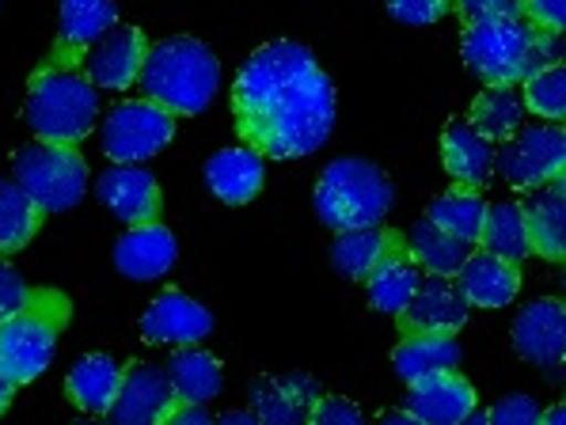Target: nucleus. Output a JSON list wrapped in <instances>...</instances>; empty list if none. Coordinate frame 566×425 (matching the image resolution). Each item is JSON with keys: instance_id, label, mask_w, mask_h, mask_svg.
Masks as SVG:
<instances>
[{"instance_id": "f257e3e1", "label": "nucleus", "mask_w": 566, "mask_h": 425, "mask_svg": "<svg viewBox=\"0 0 566 425\" xmlns=\"http://www.w3.org/2000/svg\"><path fill=\"white\" fill-rule=\"evenodd\" d=\"M232 115L251 152L301 160L324 149L335 129V84L301 42H266L232 84Z\"/></svg>"}, {"instance_id": "f03ea898", "label": "nucleus", "mask_w": 566, "mask_h": 425, "mask_svg": "<svg viewBox=\"0 0 566 425\" xmlns=\"http://www.w3.org/2000/svg\"><path fill=\"white\" fill-rule=\"evenodd\" d=\"M221 84V61L206 42L176 34V39L156 42L145 57V68L137 76L142 99L156 103L171 118H195L202 115Z\"/></svg>"}, {"instance_id": "7ed1b4c3", "label": "nucleus", "mask_w": 566, "mask_h": 425, "mask_svg": "<svg viewBox=\"0 0 566 425\" xmlns=\"http://www.w3.org/2000/svg\"><path fill=\"white\" fill-rule=\"evenodd\" d=\"M391 202H396V187L373 160L343 156L319 171L316 213L327 229H335V236L338 232L385 229Z\"/></svg>"}, {"instance_id": "20e7f679", "label": "nucleus", "mask_w": 566, "mask_h": 425, "mask_svg": "<svg viewBox=\"0 0 566 425\" xmlns=\"http://www.w3.org/2000/svg\"><path fill=\"white\" fill-rule=\"evenodd\" d=\"M95 118H99V92H95L81 73L42 65L39 73L31 76L28 103H23V121L31 126L34 141L76 149V145L92 134Z\"/></svg>"}, {"instance_id": "39448f33", "label": "nucleus", "mask_w": 566, "mask_h": 425, "mask_svg": "<svg viewBox=\"0 0 566 425\" xmlns=\"http://www.w3.org/2000/svg\"><path fill=\"white\" fill-rule=\"evenodd\" d=\"M73 319V304L61 289H31L28 304L0 323V372L15 387L42 376L57 350V338Z\"/></svg>"}, {"instance_id": "423d86ee", "label": "nucleus", "mask_w": 566, "mask_h": 425, "mask_svg": "<svg viewBox=\"0 0 566 425\" xmlns=\"http://www.w3.org/2000/svg\"><path fill=\"white\" fill-rule=\"evenodd\" d=\"M460 57L483 88H521L533 76V28L525 20H472L460 34Z\"/></svg>"}, {"instance_id": "0eeeda50", "label": "nucleus", "mask_w": 566, "mask_h": 425, "mask_svg": "<svg viewBox=\"0 0 566 425\" xmlns=\"http://www.w3.org/2000/svg\"><path fill=\"white\" fill-rule=\"evenodd\" d=\"M12 182L42 213H65L81 205L84 190H88V163H84L81 152L65 149V145L31 141L15 152Z\"/></svg>"}, {"instance_id": "6e6552de", "label": "nucleus", "mask_w": 566, "mask_h": 425, "mask_svg": "<svg viewBox=\"0 0 566 425\" xmlns=\"http://www.w3.org/2000/svg\"><path fill=\"white\" fill-rule=\"evenodd\" d=\"M176 137V118L149 99H122L103 121V152L122 168L153 160Z\"/></svg>"}, {"instance_id": "1a4fd4ad", "label": "nucleus", "mask_w": 566, "mask_h": 425, "mask_svg": "<svg viewBox=\"0 0 566 425\" xmlns=\"http://www.w3.org/2000/svg\"><path fill=\"white\" fill-rule=\"evenodd\" d=\"M566 134L563 126H521L502 149H494V171L513 190H536L563 179Z\"/></svg>"}, {"instance_id": "9d476101", "label": "nucleus", "mask_w": 566, "mask_h": 425, "mask_svg": "<svg viewBox=\"0 0 566 425\" xmlns=\"http://www.w3.org/2000/svg\"><path fill=\"white\" fill-rule=\"evenodd\" d=\"M513 350L517 358L536 364L552 384L563 380L566 358V308L555 297H539L517 311L513 319Z\"/></svg>"}, {"instance_id": "9b49d317", "label": "nucleus", "mask_w": 566, "mask_h": 425, "mask_svg": "<svg viewBox=\"0 0 566 425\" xmlns=\"http://www.w3.org/2000/svg\"><path fill=\"white\" fill-rule=\"evenodd\" d=\"M176 403L179 399L171 392L168 372L149 361H129L122 364L118 395L103 418L107 425H160L176 411Z\"/></svg>"}, {"instance_id": "f8f14e48", "label": "nucleus", "mask_w": 566, "mask_h": 425, "mask_svg": "<svg viewBox=\"0 0 566 425\" xmlns=\"http://www.w3.org/2000/svg\"><path fill=\"white\" fill-rule=\"evenodd\" d=\"M118 28V8L115 4H81L69 0L57 8V46L50 50V57L42 61L46 68H65V73H81L84 57L99 39H107Z\"/></svg>"}, {"instance_id": "ddd939ff", "label": "nucleus", "mask_w": 566, "mask_h": 425, "mask_svg": "<svg viewBox=\"0 0 566 425\" xmlns=\"http://www.w3.org/2000/svg\"><path fill=\"white\" fill-rule=\"evenodd\" d=\"M149 39H145L142 28H118L99 39L88 50L81 65V76L92 84V88H107V92H126L137 84L145 68V57H149Z\"/></svg>"}, {"instance_id": "4468645a", "label": "nucleus", "mask_w": 566, "mask_h": 425, "mask_svg": "<svg viewBox=\"0 0 566 425\" xmlns=\"http://www.w3.org/2000/svg\"><path fill=\"white\" fill-rule=\"evenodd\" d=\"M95 194H99V202L107 205L126 229L160 224L164 194H160V182H156L149 171L115 163V168H107L99 176V182H95Z\"/></svg>"}, {"instance_id": "2eb2a0df", "label": "nucleus", "mask_w": 566, "mask_h": 425, "mask_svg": "<svg viewBox=\"0 0 566 425\" xmlns=\"http://www.w3.org/2000/svg\"><path fill=\"white\" fill-rule=\"evenodd\" d=\"M472 308L449 277H422L411 304L396 316L399 334H457L468 323Z\"/></svg>"}, {"instance_id": "dca6fc26", "label": "nucleus", "mask_w": 566, "mask_h": 425, "mask_svg": "<svg viewBox=\"0 0 566 425\" xmlns=\"http://www.w3.org/2000/svg\"><path fill=\"white\" fill-rule=\"evenodd\" d=\"M213 331V311L182 289H164L142 316V338L164 346H195Z\"/></svg>"}, {"instance_id": "f3484780", "label": "nucleus", "mask_w": 566, "mask_h": 425, "mask_svg": "<svg viewBox=\"0 0 566 425\" xmlns=\"http://www.w3.org/2000/svg\"><path fill=\"white\" fill-rule=\"evenodd\" d=\"M418 281H422V270L415 266L407 236L388 229L385 251H380V258L373 263V270L365 274V289H369L373 308L385 311V316H399V311L411 304Z\"/></svg>"}, {"instance_id": "a211bd4d", "label": "nucleus", "mask_w": 566, "mask_h": 425, "mask_svg": "<svg viewBox=\"0 0 566 425\" xmlns=\"http://www.w3.org/2000/svg\"><path fill=\"white\" fill-rule=\"evenodd\" d=\"M324 395L316 384V376H259L251 384V418L259 425H304L316 406V399Z\"/></svg>"}, {"instance_id": "6ab92c4d", "label": "nucleus", "mask_w": 566, "mask_h": 425, "mask_svg": "<svg viewBox=\"0 0 566 425\" xmlns=\"http://www.w3.org/2000/svg\"><path fill=\"white\" fill-rule=\"evenodd\" d=\"M525 202L521 205V216H525V236H528V251L547 263H563L566 255V176L552 179L547 187L525 190Z\"/></svg>"}, {"instance_id": "aec40b11", "label": "nucleus", "mask_w": 566, "mask_h": 425, "mask_svg": "<svg viewBox=\"0 0 566 425\" xmlns=\"http://www.w3.org/2000/svg\"><path fill=\"white\" fill-rule=\"evenodd\" d=\"M403 411L422 425H457L475 411V387L460 372H438L407 384Z\"/></svg>"}, {"instance_id": "412c9836", "label": "nucleus", "mask_w": 566, "mask_h": 425, "mask_svg": "<svg viewBox=\"0 0 566 425\" xmlns=\"http://www.w3.org/2000/svg\"><path fill=\"white\" fill-rule=\"evenodd\" d=\"M452 285H457L468 308H506V304L517 300L521 274L513 263H502V258L475 247L457 270V277H452Z\"/></svg>"}, {"instance_id": "4be33fe9", "label": "nucleus", "mask_w": 566, "mask_h": 425, "mask_svg": "<svg viewBox=\"0 0 566 425\" xmlns=\"http://www.w3.org/2000/svg\"><path fill=\"white\" fill-rule=\"evenodd\" d=\"M179 247L164 224H142V229H126L115 243V266L129 281H156L171 270Z\"/></svg>"}, {"instance_id": "5701e85b", "label": "nucleus", "mask_w": 566, "mask_h": 425, "mask_svg": "<svg viewBox=\"0 0 566 425\" xmlns=\"http://www.w3.org/2000/svg\"><path fill=\"white\" fill-rule=\"evenodd\" d=\"M441 160L457 190L479 194L494 176V145H486L468 121H449L441 134Z\"/></svg>"}, {"instance_id": "b1692460", "label": "nucleus", "mask_w": 566, "mask_h": 425, "mask_svg": "<svg viewBox=\"0 0 566 425\" xmlns=\"http://www.w3.org/2000/svg\"><path fill=\"white\" fill-rule=\"evenodd\" d=\"M266 163L259 152L243 149H221L206 160V187L221 198L224 205H248L263 190Z\"/></svg>"}, {"instance_id": "393cba45", "label": "nucleus", "mask_w": 566, "mask_h": 425, "mask_svg": "<svg viewBox=\"0 0 566 425\" xmlns=\"http://www.w3.org/2000/svg\"><path fill=\"white\" fill-rule=\"evenodd\" d=\"M460 361H464V350L457 334H403L391 350V369L403 384L438 376V372H457Z\"/></svg>"}, {"instance_id": "a878e982", "label": "nucleus", "mask_w": 566, "mask_h": 425, "mask_svg": "<svg viewBox=\"0 0 566 425\" xmlns=\"http://www.w3.org/2000/svg\"><path fill=\"white\" fill-rule=\"evenodd\" d=\"M122 384V364L107 353H88L69 369L65 376V395L81 406L88 418H99V414L111 411Z\"/></svg>"}, {"instance_id": "bb28decb", "label": "nucleus", "mask_w": 566, "mask_h": 425, "mask_svg": "<svg viewBox=\"0 0 566 425\" xmlns=\"http://www.w3.org/2000/svg\"><path fill=\"white\" fill-rule=\"evenodd\" d=\"M168 380H171V392H176L179 403L190 406H206L221 395L224 387V369L213 353L198 350V346H182L176 358L168 361Z\"/></svg>"}, {"instance_id": "cd10ccee", "label": "nucleus", "mask_w": 566, "mask_h": 425, "mask_svg": "<svg viewBox=\"0 0 566 425\" xmlns=\"http://www.w3.org/2000/svg\"><path fill=\"white\" fill-rule=\"evenodd\" d=\"M468 126L486 145H506L525 126V103L517 88H483L468 107Z\"/></svg>"}, {"instance_id": "c85d7f7f", "label": "nucleus", "mask_w": 566, "mask_h": 425, "mask_svg": "<svg viewBox=\"0 0 566 425\" xmlns=\"http://www.w3.org/2000/svg\"><path fill=\"white\" fill-rule=\"evenodd\" d=\"M407 236V247H411V258L418 270H426V277H457V270L464 266V258L472 255L475 247H468V243L446 236V232L438 229V224H430L422 216V221L411 224V232H403Z\"/></svg>"}, {"instance_id": "c756f323", "label": "nucleus", "mask_w": 566, "mask_h": 425, "mask_svg": "<svg viewBox=\"0 0 566 425\" xmlns=\"http://www.w3.org/2000/svg\"><path fill=\"white\" fill-rule=\"evenodd\" d=\"M479 251L502 258V263L521 266L533 251H528V236H525V216H521L517 202H499L486 205L483 229H479Z\"/></svg>"}, {"instance_id": "7c9ffc66", "label": "nucleus", "mask_w": 566, "mask_h": 425, "mask_svg": "<svg viewBox=\"0 0 566 425\" xmlns=\"http://www.w3.org/2000/svg\"><path fill=\"white\" fill-rule=\"evenodd\" d=\"M42 221H46V213L12 179H0V258L28 247L39 236Z\"/></svg>"}, {"instance_id": "2f4dec72", "label": "nucleus", "mask_w": 566, "mask_h": 425, "mask_svg": "<svg viewBox=\"0 0 566 425\" xmlns=\"http://www.w3.org/2000/svg\"><path fill=\"white\" fill-rule=\"evenodd\" d=\"M483 216H486V202L479 194H468V190H446V194H438L430 202V210H426V221L438 224L446 236L468 243V247H475L479 243V229H483Z\"/></svg>"}, {"instance_id": "473e14b6", "label": "nucleus", "mask_w": 566, "mask_h": 425, "mask_svg": "<svg viewBox=\"0 0 566 425\" xmlns=\"http://www.w3.org/2000/svg\"><path fill=\"white\" fill-rule=\"evenodd\" d=\"M388 240V229H369V232H338L331 243V266L350 281H365V274L373 270V263L380 258Z\"/></svg>"}, {"instance_id": "72a5a7b5", "label": "nucleus", "mask_w": 566, "mask_h": 425, "mask_svg": "<svg viewBox=\"0 0 566 425\" xmlns=\"http://www.w3.org/2000/svg\"><path fill=\"white\" fill-rule=\"evenodd\" d=\"M521 103H525V110H533V115L559 126V121L566 118V73H563V65L544 68V73H536L533 81L521 84Z\"/></svg>"}, {"instance_id": "f704fd0d", "label": "nucleus", "mask_w": 566, "mask_h": 425, "mask_svg": "<svg viewBox=\"0 0 566 425\" xmlns=\"http://www.w3.org/2000/svg\"><path fill=\"white\" fill-rule=\"evenodd\" d=\"M539 403L533 395H506L486 411V422L491 425H539Z\"/></svg>"}, {"instance_id": "c9c22d12", "label": "nucleus", "mask_w": 566, "mask_h": 425, "mask_svg": "<svg viewBox=\"0 0 566 425\" xmlns=\"http://www.w3.org/2000/svg\"><path fill=\"white\" fill-rule=\"evenodd\" d=\"M452 12V4L446 0H399V4H388V15L396 23H407V28H430V23L446 20Z\"/></svg>"}, {"instance_id": "e433bc0d", "label": "nucleus", "mask_w": 566, "mask_h": 425, "mask_svg": "<svg viewBox=\"0 0 566 425\" xmlns=\"http://www.w3.org/2000/svg\"><path fill=\"white\" fill-rule=\"evenodd\" d=\"M304 425H365L361 411L346 395H319Z\"/></svg>"}, {"instance_id": "4c0bfd02", "label": "nucleus", "mask_w": 566, "mask_h": 425, "mask_svg": "<svg viewBox=\"0 0 566 425\" xmlns=\"http://www.w3.org/2000/svg\"><path fill=\"white\" fill-rule=\"evenodd\" d=\"M28 297H31V285L23 281V274L0 258V323H4L8 316H15V311L28 304Z\"/></svg>"}, {"instance_id": "58836bf2", "label": "nucleus", "mask_w": 566, "mask_h": 425, "mask_svg": "<svg viewBox=\"0 0 566 425\" xmlns=\"http://www.w3.org/2000/svg\"><path fill=\"white\" fill-rule=\"evenodd\" d=\"M521 15H525V23H528V28L563 34L566 8L559 4V0H525V8H521Z\"/></svg>"}, {"instance_id": "ea45409f", "label": "nucleus", "mask_w": 566, "mask_h": 425, "mask_svg": "<svg viewBox=\"0 0 566 425\" xmlns=\"http://www.w3.org/2000/svg\"><path fill=\"white\" fill-rule=\"evenodd\" d=\"M160 425H213L206 406H190V403H176V411L168 414Z\"/></svg>"}, {"instance_id": "a19ab883", "label": "nucleus", "mask_w": 566, "mask_h": 425, "mask_svg": "<svg viewBox=\"0 0 566 425\" xmlns=\"http://www.w3.org/2000/svg\"><path fill=\"white\" fill-rule=\"evenodd\" d=\"M539 425H566V406L563 403L547 406V411L539 414Z\"/></svg>"}, {"instance_id": "79ce46f5", "label": "nucleus", "mask_w": 566, "mask_h": 425, "mask_svg": "<svg viewBox=\"0 0 566 425\" xmlns=\"http://www.w3.org/2000/svg\"><path fill=\"white\" fill-rule=\"evenodd\" d=\"M213 425H259V422L251 418L248 411H229V414H221V418H217Z\"/></svg>"}, {"instance_id": "37998d69", "label": "nucleus", "mask_w": 566, "mask_h": 425, "mask_svg": "<svg viewBox=\"0 0 566 425\" xmlns=\"http://www.w3.org/2000/svg\"><path fill=\"white\" fill-rule=\"evenodd\" d=\"M377 425H422V422L411 418V414H407V411H388L385 418H380Z\"/></svg>"}, {"instance_id": "c03bdc74", "label": "nucleus", "mask_w": 566, "mask_h": 425, "mask_svg": "<svg viewBox=\"0 0 566 425\" xmlns=\"http://www.w3.org/2000/svg\"><path fill=\"white\" fill-rule=\"evenodd\" d=\"M12 395H15V384L4 376V372H0V414H4L8 406H12Z\"/></svg>"}, {"instance_id": "a18cd8bd", "label": "nucleus", "mask_w": 566, "mask_h": 425, "mask_svg": "<svg viewBox=\"0 0 566 425\" xmlns=\"http://www.w3.org/2000/svg\"><path fill=\"white\" fill-rule=\"evenodd\" d=\"M457 425H491V422H486V411H479V406H475V411L468 414V418H460Z\"/></svg>"}, {"instance_id": "49530a36", "label": "nucleus", "mask_w": 566, "mask_h": 425, "mask_svg": "<svg viewBox=\"0 0 566 425\" xmlns=\"http://www.w3.org/2000/svg\"><path fill=\"white\" fill-rule=\"evenodd\" d=\"M73 425H107V422H99V418H88V414H84V418H76Z\"/></svg>"}]
</instances>
